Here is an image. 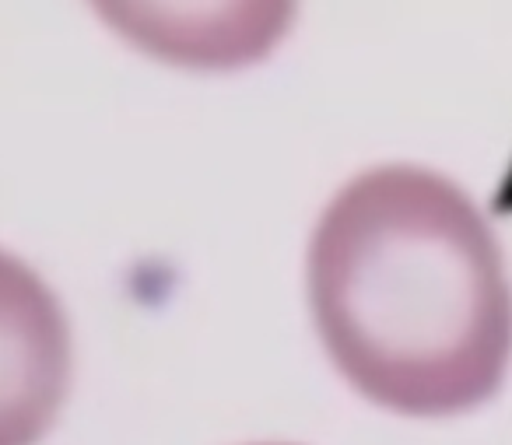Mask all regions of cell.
Wrapping results in <instances>:
<instances>
[{
	"label": "cell",
	"mask_w": 512,
	"mask_h": 445,
	"mask_svg": "<svg viewBox=\"0 0 512 445\" xmlns=\"http://www.w3.org/2000/svg\"><path fill=\"white\" fill-rule=\"evenodd\" d=\"M309 302L344 379L397 414H463L509 368L512 284L495 232L453 179L418 165H379L330 200Z\"/></svg>",
	"instance_id": "cell-1"
},
{
	"label": "cell",
	"mask_w": 512,
	"mask_h": 445,
	"mask_svg": "<svg viewBox=\"0 0 512 445\" xmlns=\"http://www.w3.org/2000/svg\"><path fill=\"white\" fill-rule=\"evenodd\" d=\"M113 32L186 71H239L271 57L299 0H88Z\"/></svg>",
	"instance_id": "cell-2"
},
{
	"label": "cell",
	"mask_w": 512,
	"mask_h": 445,
	"mask_svg": "<svg viewBox=\"0 0 512 445\" xmlns=\"http://www.w3.org/2000/svg\"><path fill=\"white\" fill-rule=\"evenodd\" d=\"M71 386V326L57 295L0 249V445H36Z\"/></svg>",
	"instance_id": "cell-3"
}]
</instances>
